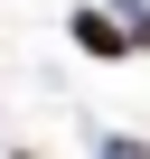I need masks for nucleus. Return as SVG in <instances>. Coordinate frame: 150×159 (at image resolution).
<instances>
[{
    "instance_id": "f03ea898",
    "label": "nucleus",
    "mask_w": 150,
    "mask_h": 159,
    "mask_svg": "<svg viewBox=\"0 0 150 159\" xmlns=\"http://www.w3.org/2000/svg\"><path fill=\"white\" fill-rule=\"evenodd\" d=\"M103 159H150V150H141V140H103Z\"/></svg>"
},
{
    "instance_id": "7ed1b4c3",
    "label": "nucleus",
    "mask_w": 150,
    "mask_h": 159,
    "mask_svg": "<svg viewBox=\"0 0 150 159\" xmlns=\"http://www.w3.org/2000/svg\"><path fill=\"white\" fill-rule=\"evenodd\" d=\"M10 159H28V150H10Z\"/></svg>"
},
{
    "instance_id": "f257e3e1",
    "label": "nucleus",
    "mask_w": 150,
    "mask_h": 159,
    "mask_svg": "<svg viewBox=\"0 0 150 159\" xmlns=\"http://www.w3.org/2000/svg\"><path fill=\"white\" fill-rule=\"evenodd\" d=\"M75 47H85V56H131L141 38H131V28H113L103 10H75Z\"/></svg>"
}]
</instances>
